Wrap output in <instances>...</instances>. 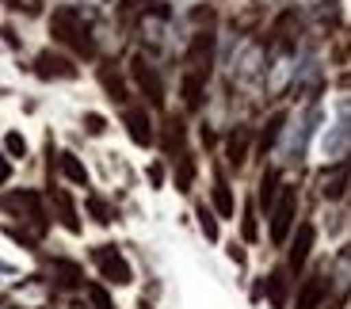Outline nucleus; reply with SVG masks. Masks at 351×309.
I'll return each instance as SVG.
<instances>
[{
    "label": "nucleus",
    "instance_id": "obj_1",
    "mask_svg": "<svg viewBox=\"0 0 351 309\" xmlns=\"http://www.w3.org/2000/svg\"><path fill=\"white\" fill-rule=\"evenodd\" d=\"M50 35L53 42L62 46V50H69L73 58H80V62H88V58H96V38H92V23H88L84 16H80L77 8H69V4H62V8L50 16Z\"/></svg>",
    "mask_w": 351,
    "mask_h": 309
},
{
    "label": "nucleus",
    "instance_id": "obj_2",
    "mask_svg": "<svg viewBox=\"0 0 351 309\" xmlns=\"http://www.w3.org/2000/svg\"><path fill=\"white\" fill-rule=\"evenodd\" d=\"M0 210H8L12 218L27 221V225H35V233L43 237L50 230V210H46L43 195L31 191V187H16V191H4L0 195Z\"/></svg>",
    "mask_w": 351,
    "mask_h": 309
},
{
    "label": "nucleus",
    "instance_id": "obj_3",
    "mask_svg": "<svg viewBox=\"0 0 351 309\" xmlns=\"http://www.w3.org/2000/svg\"><path fill=\"white\" fill-rule=\"evenodd\" d=\"M294 230H298V187L282 184L279 199H275L271 214H267V237H271L275 248H282Z\"/></svg>",
    "mask_w": 351,
    "mask_h": 309
},
{
    "label": "nucleus",
    "instance_id": "obj_4",
    "mask_svg": "<svg viewBox=\"0 0 351 309\" xmlns=\"http://www.w3.org/2000/svg\"><path fill=\"white\" fill-rule=\"evenodd\" d=\"M214 53H218V31L214 27H199L187 42V53H184V73H195V77L210 80L214 73Z\"/></svg>",
    "mask_w": 351,
    "mask_h": 309
},
{
    "label": "nucleus",
    "instance_id": "obj_5",
    "mask_svg": "<svg viewBox=\"0 0 351 309\" xmlns=\"http://www.w3.org/2000/svg\"><path fill=\"white\" fill-rule=\"evenodd\" d=\"M92 264H96L104 283H111V286H130L134 283V267H130V260L119 252V245H96L92 248Z\"/></svg>",
    "mask_w": 351,
    "mask_h": 309
},
{
    "label": "nucleus",
    "instance_id": "obj_6",
    "mask_svg": "<svg viewBox=\"0 0 351 309\" xmlns=\"http://www.w3.org/2000/svg\"><path fill=\"white\" fill-rule=\"evenodd\" d=\"M130 77H134V84H138L141 99L149 107H157V111H165V80H160L157 65H153L145 53H134L130 58Z\"/></svg>",
    "mask_w": 351,
    "mask_h": 309
},
{
    "label": "nucleus",
    "instance_id": "obj_7",
    "mask_svg": "<svg viewBox=\"0 0 351 309\" xmlns=\"http://www.w3.org/2000/svg\"><path fill=\"white\" fill-rule=\"evenodd\" d=\"M31 73H35L38 80H77L80 65L73 53L65 50H38L35 62H31Z\"/></svg>",
    "mask_w": 351,
    "mask_h": 309
},
{
    "label": "nucleus",
    "instance_id": "obj_8",
    "mask_svg": "<svg viewBox=\"0 0 351 309\" xmlns=\"http://www.w3.org/2000/svg\"><path fill=\"white\" fill-rule=\"evenodd\" d=\"M313 240H317V230L309 225V221H302L298 230L290 233V240H287V271L294 275V279L306 271L309 256H313Z\"/></svg>",
    "mask_w": 351,
    "mask_h": 309
},
{
    "label": "nucleus",
    "instance_id": "obj_9",
    "mask_svg": "<svg viewBox=\"0 0 351 309\" xmlns=\"http://www.w3.org/2000/svg\"><path fill=\"white\" fill-rule=\"evenodd\" d=\"M328 294H332V275L328 271H309L302 279L298 294H294V309H325Z\"/></svg>",
    "mask_w": 351,
    "mask_h": 309
},
{
    "label": "nucleus",
    "instance_id": "obj_10",
    "mask_svg": "<svg viewBox=\"0 0 351 309\" xmlns=\"http://www.w3.org/2000/svg\"><path fill=\"white\" fill-rule=\"evenodd\" d=\"M123 126L130 134V142L149 149L157 142V130H153V119H149V107H123Z\"/></svg>",
    "mask_w": 351,
    "mask_h": 309
},
{
    "label": "nucleus",
    "instance_id": "obj_11",
    "mask_svg": "<svg viewBox=\"0 0 351 309\" xmlns=\"http://www.w3.org/2000/svg\"><path fill=\"white\" fill-rule=\"evenodd\" d=\"M263 298H267L271 309H287L290 306V298H294V275L287 271V264L275 267V271L263 279Z\"/></svg>",
    "mask_w": 351,
    "mask_h": 309
},
{
    "label": "nucleus",
    "instance_id": "obj_12",
    "mask_svg": "<svg viewBox=\"0 0 351 309\" xmlns=\"http://www.w3.org/2000/svg\"><path fill=\"white\" fill-rule=\"evenodd\" d=\"M50 286H58V291L73 294V291H84V271H80V264H73L69 256H53L50 260Z\"/></svg>",
    "mask_w": 351,
    "mask_h": 309
},
{
    "label": "nucleus",
    "instance_id": "obj_13",
    "mask_svg": "<svg viewBox=\"0 0 351 309\" xmlns=\"http://www.w3.org/2000/svg\"><path fill=\"white\" fill-rule=\"evenodd\" d=\"M96 77H99V84H104V92L111 96V103H119V107H130V80L123 77V69L114 62H104L96 69Z\"/></svg>",
    "mask_w": 351,
    "mask_h": 309
},
{
    "label": "nucleus",
    "instance_id": "obj_14",
    "mask_svg": "<svg viewBox=\"0 0 351 309\" xmlns=\"http://www.w3.org/2000/svg\"><path fill=\"white\" fill-rule=\"evenodd\" d=\"M252 145H256L252 126H233V130L226 134V160H229V168H245Z\"/></svg>",
    "mask_w": 351,
    "mask_h": 309
},
{
    "label": "nucleus",
    "instance_id": "obj_15",
    "mask_svg": "<svg viewBox=\"0 0 351 309\" xmlns=\"http://www.w3.org/2000/svg\"><path fill=\"white\" fill-rule=\"evenodd\" d=\"M160 145H165V157H168V160H180V157L187 153V123H184L180 115H168V119H165Z\"/></svg>",
    "mask_w": 351,
    "mask_h": 309
},
{
    "label": "nucleus",
    "instance_id": "obj_16",
    "mask_svg": "<svg viewBox=\"0 0 351 309\" xmlns=\"http://www.w3.org/2000/svg\"><path fill=\"white\" fill-rule=\"evenodd\" d=\"M50 206H53V218L62 221L69 233H80L84 230V221H80V210H77V203H73V195L69 191H62V187H53L50 191Z\"/></svg>",
    "mask_w": 351,
    "mask_h": 309
},
{
    "label": "nucleus",
    "instance_id": "obj_17",
    "mask_svg": "<svg viewBox=\"0 0 351 309\" xmlns=\"http://www.w3.org/2000/svg\"><path fill=\"white\" fill-rule=\"evenodd\" d=\"M282 191V172L279 168H263V176H260V187H256V206H260L263 214H271L275 199H279Z\"/></svg>",
    "mask_w": 351,
    "mask_h": 309
},
{
    "label": "nucleus",
    "instance_id": "obj_18",
    "mask_svg": "<svg viewBox=\"0 0 351 309\" xmlns=\"http://www.w3.org/2000/svg\"><path fill=\"white\" fill-rule=\"evenodd\" d=\"M210 206H214V214H218V218H233V214H237V199H233V187H229V180L221 176V172L214 176Z\"/></svg>",
    "mask_w": 351,
    "mask_h": 309
},
{
    "label": "nucleus",
    "instance_id": "obj_19",
    "mask_svg": "<svg viewBox=\"0 0 351 309\" xmlns=\"http://www.w3.org/2000/svg\"><path fill=\"white\" fill-rule=\"evenodd\" d=\"M282 126H287V111H275V115L260 126V142H256V157H267V153L275 149V142L282 138Z\"/></svg>",
    "mask_w": 351,
    "mask_h": 309
},
{
    "label": "nucleus",
    "instance_id": "obj_20",
    "mask_svg": "<svg viewBox=\"0 0 351 309\" xmlns=\"http://www.w3.org/2000/svg\"><path fill=\"white\" fill-rule=\"evenodd\" d=\"M180 99H184L187 111H202V103H206V80L195 77V73H184V80H180Z\"/></svg>",
    "mask_w": 351,
    "mask_h": 309
},
{
    "label": "nucleus",
    "instance_id": "obj_21",
    "mask_svg": "<svg viewBox=\"0 0 351 309\" xmlns=\"http://www.w3.org/2000/svg\"><path fill=\"white\" fill-rule=\"evenodd\" d=\"M58 172H62V176L69 180V184H77V187H88V184H92V176H88L84 160H80L77 153H69V149L58 153Z\"/></svg>",
    "mask_w": 351,
    "mask_h": 309
},
{
    "label": "nucleus",
    "instance_id": "obj_22",
    "mask_svg": "<svg viewBox=\"0 0 351 309\" xmlns=\"http://www.w3.org/2000/svg\"><path fill=\"white\" fill-rule=\"evenodd\" d=\"M348 180H351V160H340L336 168H328L325 180H321V195L325 199H340L348 191Z\"/></svg>",
    "mask_w": 351,
    "mask_h": 309
},
{
    "label": "nucleus",
    "instance_id": "obj_23",
    "mask_svg": "<svg viewBox=\"0 0 351 309\" xmlns=\"http://www.w3.org/2000/svg\"><path fill=\"white\" fill-rule=\"evenodd\" d=\"M172 184L180 187L184 195L195 187V157H191V149H187L180 160H172Z\"/></svg>",
    "mask_w": 351,
    "mask_h": 309
},
{
    "label": "nucleus",
    "instance_id": "obj_24",
    "mask_svg": "<svg viewBox=\"0 0 351 309\" xmlns=\"http://www.w3.org/2000/svg\"><path fill=\"white\" fill-rule=\"evenodd\" d=\"M195 218H199L202 237L210 240V245H218V240H221V225H218V214H214V206H210V203H199V206H195Z\"/></svg>",
    "mask_w": 351,
    "mask_h": 309
},
{
    "label": "nucleus",
    "instance_id": "obj_25",
    "mask_svg": "<svg viewBox=\"0 0 351 309\" xmlns=\"http://www.w3.org/2000/svg\"><path fill=\"white\" fill-rule=\"evenodd\" d=\"M84 210H88V218L96 221V225H111V221H114V206L107 203L104 195H88Z\"/></svg>",
    "mask_w": 351,
    "mask_h": 309
},
{
    "label": "nucleus",
    "instance_id": "obj_26",
    "mask_svg": "<svg viewBox=\"0 0 351 309\" xmlns=\"http://www.w3.org/2000/svg\"><path fill=\"white\" fill-rule=\"evenodd\" d=\"M153 4H157V0H119V19H123V23H130V19L145 16Z\"/></svg>",
    "mask_w": 351,
    "mask_h": 309
},
{
    "label": "nucleus",
    "instance_id": "obj_27",
    "mask_svg": "<svg viewBox=\"0 0 351 309\" xmlns=\"http://www.w3.org/2000/svg\"><path fill=\"white\" fill-rule=\"evenodd\" d=\"M241 237L252 245L256 237H260V225H256V203H248L245 206V214H241Z\"/></svg>",
    "mask_w": 351,
    "mask_h": 309
},
{
    "label": "nucleus",
    "instance_id": "obj_28",
    "mask_svg": "<svg viewBox=\"0 0 351 309\" xmlns=\"http://www.w3.org/2000/svg\"><path fill=\"white\" fill-rule=\"evenodd\" d=\"M84 291H88V301H92L96 309H114V298L107 294V286H104V283H88Z\"/></svg>",
    "mask_w": 351,
    "mask_h": 309
},
{
    "label": "nucleus",
    "instance_id": "obj_29",
    "mask_svg": "<svg viewBox=\"0 0 351 309\" xmlns=\"http://www.w3.org/2000/svg\"><path fill=\"white\" fill-rule=\"evenodd\" d=\"M4 153H8V157H27V142H23V134H16V130L4 134Z\"/></svg>",
    "mask_w": 351,
    "mask_h": 309
},
{
    "label": "nucleus",
    "instance_id": "obj_30",
    "mask_svg": "<svg viewBox=\"0 0 351 309\" xmlns=\"http://www.w3.org/2000/svg\"><path fill=\"white\" fill-rule=\"evenodd\" d=\"M84 130L92 134V138H99V134L107 130V119L99 115V111H88V115H84Z\"/></svg>",
    "mask_w": 351,
    "mask_h": 309
},
{
    "label": "nucleus",
    "instance_id": "obj_31",
    "mask_svg": "<svg viewBox=\"0 0 351 309\" xmlns=\"http://www.w3.org/2000/svg\"><path fill=\"white\" fill-rule=\"evenodd\" d=\"M145 176H149V184H153V187H160V184H165V164H160V160H153Z\"/></svg>",
    "mask_w": 351,
    "mask_h": 309
},
{
    "label": "nucleus",
    "instance_id": "obj_32",
    "mask_svg": "<svg viewBox=\"0 0 351 309\" xmlns=\"http://www.w3.org/2000/svg\"><path fill=\"white\" fill-rule=\"evenodd\" d=\"M8 180H12V157H8L4 149H0V187L8 184Z\"/></svg>",
    "mask_w": 351,
    "mask_h": 309
},
{
    "label": "nucleus",
    "instance_id": "obj_33",
    "mask_svg": "<svg viewBox=\"0 0 351 309\" xmlns=\"http://www.w3.org/2000/svg\"><path fill=\"white\" fill-rule=\"evenodd\" d=\"M226 248H229V260H233V264H245V260H248L245 256V245H237V240H233V245H226Z\"/></svg>",
    "mask_w": 351,
    "mask_h": 309
},
{
    "label": "nucleus",
    "instance_id": "obj_34",
    "mask_svg": "<svg viewBox=\"0 0 351 309\" xmlns=\"http://www.w3.org/2000/svg\"><path fill=\"white\" fill-rule=\"evenodd\" d=\"M8 4H16V8H19V0H8Z\"/></svg>",
    "mask_w": 351,
    "mask_h": 309
}]
</instances>
